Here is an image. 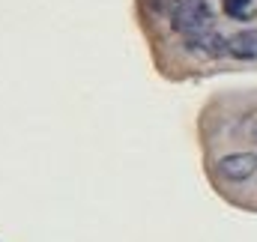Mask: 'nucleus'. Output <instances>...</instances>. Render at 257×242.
Returning a JSON list of instances; mask_svg holds the SVG:
<instances>
[{
	"label": "nucleus",
	"instance_id": "20e7f679",
	"mask_svg": "<svg viewBox=\"0 0 257 242\" xmlns=\"http://www.w3.org/2000/svg\"><path fill=\"white\" fill-rule=\"evenodd\" d=\"M227 57L233 60H257V27L227 36Z\"/></svg>",
	"mask_w": 257,
	"mask_h": 242
},
{
	"label": "nucleus",
	"instance_id": "f03ea898",
	"mask_svg": "<svg viewBox=\"0 0 257 242\" xmlns=\"http://www.w3.org/2000/svg\"><path fill=\"white\" fill-rule=\"evenodd\" d=\"M183 48H186L192 57L218 60V57H227V36H221L218 30L192 33V36H183Z\"/></svg>",
	"mask_w": 257,
	"mask_h": 242
},
{
	"label": "nucleus",
	"instance_id": "7ed1b4c3",
	"mask_svg": "<svg viewBox=\"0 0 257 242\" xmlns=\"http://www.w3.org/2000/svg\"><path fill=\"white\" fill-rule=\"evenodd\" d=\"M218 174L230 182H242L257 174V153H230L221 156L218 162Z\"/></svg>",
	"mask_w": 257,
	"mask_h": 242
},
{
	"label": "nucleus",
	"instance_id": "423d86ee",
	"mask_svg": "<svg viewBox=\"0 0 257 242\" xmlns=\"http://www.w3.org/2000/svg\"><path fill=\"white\" fill-rule=\"evenodd\" d=\"M254 141H257V126H254Z\"/></svg>",
	"mask_w": 257,
	"mask_h": 242
},
{
	"label": "nucleus",
	"instance_id": "f257e3e1",
	"mask_svg": "<svg viewBox=\"0 0 257 242\" xmlns=\"http://www.w3.org/2000/svg\"><path fill=\"white\" fill-rule=\"evenodd\" d=\"M168 21L174 27V33L180 36H192V33H203L212 30L215 12L206 0H171L168 6Z\"/></svg>",
	"mask_w": 257,
	"mask_h": 242
},
{
	"label": "nucleus",
	"instance_id": "39448f33",
	"mask_svg": "<svg viewBox=\"0 0 257 242\" xmlns=\"http://www.w3.org/2000/svg\"><path fill=\"white\" fill-rule=\"evenodd\" d=\"M221 9H224V15L233 18V21H251L257 15L254 0H221Z\"/></svg>",
	"mask_w": 257,
	"mask_h": 242
}]
</instances>
